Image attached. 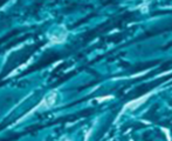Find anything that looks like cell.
<instances>
[{"mask_svg": "<svg viewBox=\"0 0 172 141\" xmlns=\"http://www.w3.org/2000/svg\"><path fill=\"white\" fill-rule=\"evenodd\" d=\"M172 78V74L171 75H167V77H163V78H159L157 79V80H155V81H152V83H145V85H142V86H138L137 88H135L132 92H130L127 97H125L124 100H134V99H137V98L142 97V95H144L145 93L150 92L152 88L157 87L158 85H160L162 83H164V81H166V80H169V79Z\"/></svg>", "mask_w": 172, "mask_h": 141, "instance_id": "obj_1", "label": "cell"}, {"mask_svg": "<svg viewBox=\"0 0 172 141\" xmlns=\"http://www.w3.org/2000/svg\"><path fill=\"white\" fill-rule=\"evenodd\" d=\"M159 63H160L159 60H152V61H148V63H138V65H136L134 68L130 69V73L134 74V73H136V72H141V71H143L145 68H150V67H152V66H156V65Z\"/></svg>", "mask_w": 172, "mask_h": 141, "instance_id": "obj_2", "label": "cell"}]
</instances>
